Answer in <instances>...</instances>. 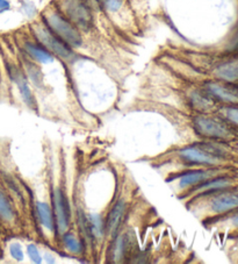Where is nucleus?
<instances>
[{"instance_id":"aec40b11","label":"nucleus","mask_w":238,"mask_h":264,"mask_svg":"<svg viewBox=\"0 0 238 264\" xmlns=\"http://www.w3.org/2000/svg\"><path fill=\"white\" fill-rule=\"evenodd\" d=\"M10 251H11V255L13 256V258L18 259V261H21L23 258V253H22V249L20 245L18 243H14V245H12L10 248Z\"/></svg>"},{"instance_id":"6e6552de","label":"nucleus","mask_w":238,"mask_h":264,"mask_svg":"<svg viewBox=\"0 0 238 264\" xmlns=\"http://www.w3.org/2000/svg\"><path fill=\"white\" fill-rule=\"evenodd\" d=\"M217 171L215 170H194L185 173L180 180L181 188H188V186L197 185L205 181H208L212 178Z\"/></svg>"},{"instance_id":"9b49d317","label":"nucleus","mask_w":238,"mask_h":264,"mask_svg":"<svg viewBox=\"0 0 238 264\" xmlns=\"http://www.w3.org/2000/svg\"><path fill=\"white\" fill-rule=\"evenodd\" d=\"M25 48L28 54H29L31 57L34 60L39 61L41 63H49L54 61V57H52L51 52L48 51L47 49H44L43 47L38 46V44L27 42L25 44Z\"/></svg>"},{"instance_id":"2eb2a0df","label":"nucleus","mask_w":238,"mask_h":264,"mask_svg":"<svg viewBox=\"0 0 238 264\" xmlns=\"http://www.w3.org/2000/svg\"><path fill=\"white\" fill-rule=\"evenodd\" d=\"M216 74L222 79L233 82L238 79V63H228L217 69Z\"/></svg>"},{"instance_id":"20e7f679","label":"nucleus","mask_w":238,"mask_h":264,"mask_svg":"<svg viewBox=\"0 0 238 264\" xmlns=\"http://www.w3.org/2000/svg\"><path fill=\"white\" fill-rule=\"evenodd\" d=\"M194 127L196 132L207 137L225 139L229 136V131L219 121L209 119V118L199 116L194 120Z\"/></svg>"},{"instance_id":"6ab92c4d","label":"nucleus","mask_w":238,"mask_h":264,"mask_svg":"<svg viewBox=\"0 0 238 264\" xmlns=\"http://www.w3.org/2000/svg\"><path fill=\"white\" fill-rule=\"evenodd\" d=\"M193 103H194L197 108H206L211 105V101L199 95V93H194V95H193Z\"/></svg>"},{"instance_id":"39448f33","label":"nucleus","mask_w":238,"mask_h":264,"mask_svg":"<svg viewBox=\"0 0 238 264\" xmlns=\"http://www.w3.org/2000/svg\"><path fill=\"white\" fill-rule=\"evenodd\" d=\"M179 156L187 163L193 164H216L219 157L208 152L205 147H187L181 150Z\"/></svg>"},{"instance_id":"ddd939ff","label":"nucleus","mask_w":238,"mask_h":264,"mask_svg":"<svg viewBox=\"0 0 238 264\" xmlns=\"http://www.w3.org/2000/svg\"><path fill=\"white\" fill-rule=\"evenodd\" d=\"M0 218L5 221H13L15 218L13 206L2 189H0Z\"/></svg>"},{"instance_id":"f3484780","label":"nucleus","mask_w":238,"mask_h":264,"mask_svg":"<svg viewBox=\"0 0 238 264\" xmlns=\"http://www.w3.org/2000/svg\"><path fill=\"white\" fill-rule=\"evenodd\" d=\"M64 245L69 250L72 251L74 254H80L82 253V243L77 240L74 235L71 234H65L64 235Z\"/></svg>"},{"instance_id":"412c9836","label":"nucleus","mask_w":238,"mask_h":264,"mask_svg":"<svg viewBox=\"0 0 238 264\" xmlns=\"http://www.w3.org/2000/svg\"><path fill=\"white\" fill-rule=\"evenodd\" d=\"M28 254H29L30 258L33 259L34 262H36V263H41V261H42L41 256H40L39 251H38V249H36L35 246H33V245L28 246Z\"/></svg>"},{"instance_id":"f8f14e48","label":"nucleus","mask_w":238,"mask_h":264,"mask_svg":"<svg viewBox=\"0 0 238 264\" xmlns=\"http://www.w3.org/2000/svg\"><path fill=\"white\" fill-rule=\"evenodd\" d=\"M208 90L211 91V93H213L216 98H219L221 100L230 101V103H237L238 101V97L235 95V93H232L231 91H229L228 89L221 86L219 84H215V83L208 84Z\"/></svg>"},{"instance_id":"dca6fc26","label":"nucleus","mask_w":238,"mask_h":264,"mask_svg":"<svg viewBox=\"0 0 238 264\" xmlns=\"http://www.w3.org/2000/svg\"><path fill=\"white\" fill-rule=\"evenodd\" d=\"M229 185H230V182L228 180H225V178H219V180H213L211 182L200 183V184H197L195 190L199 191V192H202V191L223 189V188H227Z\"/></svg>"},{"instance_id":"1a4fd4ad","label":"nucleus","mask_w":238,"mask_h":264,"mask_svg":"<svg viewBox=\"0 0 238 264\" xmlns=\"http://www.w3.org/2000/svg\"><path fill=\"white\" fill-rule=\"evenodd\" d=\"M10 72H11V76L13 77V79L15 80V83L18 84L19 90H20V92H21L23 99H25L28 106H33L35 100H34L33 93H31L29 86H28L25 76H23L22 72L18 70L17 68H12Z\"/></svg>"},{"instance_id":"423d86ee","label":"nucleus","mask_w":238,"mask_h":264,"mask_svg":"<svg viewBox=\"0 0 238 264\" xmlns=\"http://www.w3.org/2000/svg\"><path fill=\"white\" fill-rule=\"evenodd\" d=\"M55 214L57 219V226L60 231H64L69 226L70 222V206L66 199L65 193L63 192L62 189H58L55 196Z\"/></svg>"},{"instance_id":"a211bd4d","label":"nucleus","mask_w":238,"mask_h":264,"mask_svg":"<svg viewBox=\"0 0 238 264\" xmlns=\"http://www.w3.org/2000/svg\"><path fill=\"white\" fill-rule=\"evenodd\" d=\"M100 6L105 10L108 11H118L121 6H122L123 0H95Z\"/></svg>"},{"instance_id":"7ed1b4c3","label":"nucleus","mask_w":238,"mask_h":264,"mask_svg":"<svg viewBox=\"0 0 238 264\" xmlns=\"http://www.w3.org/2000/svg\"><path fill=\"white\" fill-rule=\"evenodd\" d=\"M35 36L38 38L40 42L42 43L43 47L49 49L55 55L63 60H71L74 57V51L71 47L60 40L57 35H55L47 26L36 25L34 27Z\"/></svg>"},{"instance_id":"4468645a","label":"nucleus","mask_w":238,"mask_h":264,"mask_svg":"<svg viewBox=\"0 0 238 264\" xmlns=\"http://www.w3.org/2000/svg\"><path fill=\"white\" fill-rule=\"evenodd\" d=\"M38 213L39 218L41 222L44 225V227H47L49 230H54V217H52V212L50 210V207L48 206L46 202H38Z\"/></svg>"},{"instance_id":"f257e3e1","label":"nucleus","mask_w":238,"mask_h":264,"mask_svg":"<svg viewBox=\"0 0 238 264\" xmlns=\"http://www.w3.org/2000/svg\"><path fill=\"white\" fill-rule=\"evenodd\" d=\"M43 18L46 26L60 40H63L67 46L71 48H78L82 46V35L70 20L64 18L62 14L54 10L47 11Z\"/></svg>"},{"instance_id":"b1692460","label":"nucleus","mask_w":238,"mask_h":264,"mask_svg":"<svg viewBox=\"0 0 238 264\" xmlns=\"http://www.w3.org/2000/svg\"><path fill=\"white\" fill-rule=\"evenodd\" d=\"M232 222L235 223L236 226H238V215H236V217H233V218H232Z\"/></svg>"},{"instance_id":"5701e85b","label":"nucleus","mask_w":238,"mask_h":264,"mask_svg":"<svg viewBox=\"0 0 238 264\" xmlns=\"http://www.w3.org/2000/svg\"><path fill=\"white\" fill-rule=\"evenodd\" d=\"M9 7H10V4L7 0H0V11L9 10Z\"/></svg>"},{"instance_id":"f03ea898","label":"nucleus","mask_w":238,"mask_h":264,"mask_svg":"<svg viewBox=\"0 0 238 264\" xmlns=\"http://www.w3.org/2000/svg\"><path fill=\"white\" fill-rule=\"evenodd\" d=\"M63 12L67 19L83 31H88L93 25L91 9L84 0H60Z\"/></svg>"},{"instance_id":"9d476101","label":"nucleus","mask_w":238,"mask_h":264,"mask_svg":"<svg viewBox=\"0 0 238 264\" xmlns=\"http://www.w3.org/2000/svg\"><path fill=\"white\" fill-rule=\"evenodd\" d=\"M238 206V194H224L217 197L212 204V210L216 213L227 212V211Z\"/></svg>"},{"instance_id":"4be33fe9","label":"nucleus","mask_w":238,"mask_h":264,"mask_svg":"<svg viewBox=\"0 0 238 264\" xmlns=\"http://www.w3.org/2000/svg\"><path fill=\"white\" fill-rule=\"evenodd\" d=\"M227 116L229 120H231L232 123L238 124V108L230 107L227 109Z\"/></svg>"},{"instance_id":"0eeeda50","label":"nucleus","mask_w":238,"mask_h":264,"mask_svg":"<svg viewBox=\"0 0 238 264\" xmlns=\"http://www.w3.org/2000/svg\"><path fill=\"white\" fill-rule=\"evenodd\" d=\"M126 202L124 201H118L116 205L113 207L112 212L108 215L107 219V225H106V231L110 237H114L118 233V229L120 227V223L122 221V218L126 212Z\"/></svg>"}]
</instances>
